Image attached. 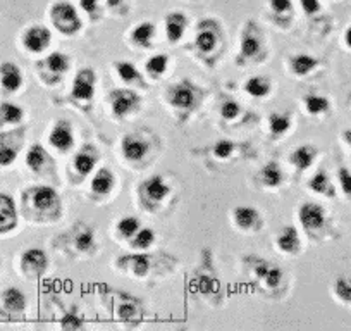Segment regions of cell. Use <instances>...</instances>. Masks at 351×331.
<instances>
[{
  "mask_svg": "<svg viewBox=\"0 0 351 331\" xmlns=\"http://www.w3.org/2000/svg\"><path fill=\"white\" fill-rule=\"evenodd\" d=\"M2 307H4L8 312L21 314L23 310L26 309L25 293H23L21 290L14 288V286L8 288L4 293H2Z\"/></svg>",
  "mask_w": 351,
  "mask_h": 331,
  "instance_id": "obj_10",
  "label": "cell"
},
{
  "mask_svg": "<svg viewBox=\"0 0 351 331\" xmlns=\"http://www.w3.org/2000/svg\"><path fill=\"white\" fill-rule=\"evenodd\" d=\"M21 269L28 278H40L47 269V255L40 249H29L21 258Z\"/></svg>",
  "mask_w": 351,
  "mask_h": 331,
  "instance_id": "obj_2",
  "label": "cell"
},
{
  "mask_svg": "<svg viewBox=\"0 0 351 331\" xmlns=\"http://www.w3.org/2000/svg\"><path fill=\"white\" fill-rule=\"evenodd\" d=\"M95 73L92 69H83L76 74L73 83V97L76 99L88 100L92 99L93 92H95Z\"/></svg>",
  "mask_w": 351,
  "mask_h": 331,
  "instance_id": "obj_5",
  "label": "cell"
},
{
  "mask_svg": "<svg viewBox=\"0 0 351 331\" xmlns=\"http://www.w3.org/2000/svg\"><path fill=\"white\" fill-rule=\"evenodd\" d=\"M344 42H346V45L351 49V26L346 30V33H344Z\"/></svg>",
  "mask_w": 351,
  "mask_h": 331,
  "instance_id": "obj_51",
  "label": "cell"
},
{
  "mask_svg": "<svg viewBox=\"0 0 351 331\" xmlns=\"http://www.w3.org/2000/svg\"><path fill=\"white\" fill-rule=\"evenodd\" d=\"M95 162H97L95 155L88 154V152H81V154H77L76 157H74V166H76L77 173L83 174V176L92 173Z\"/></svg>",
  "mask_w": 351,
  "mask_h": 331,
  "instance_id": "obj_27",
  "label": "cell"
},
{
  "mask_svg": "<svg viewBox=\"0 0 351 331\" xmlns=\"http://www.w3.org/2000/svg\"><path fill=\"white\" fill-rule=\"evenodd\" d=\"M133 261H134V273L140 276H143L145 273L148 271V266H150L148 264L147 255H134Z\"/></svg>",
  "mask_w": 351,
  "mask_h": 331,
  "instance_id": "obj_44",
  "label": "cell"
},
{
  "mask_svg": "<svg viewBox=\"0 0 351 331\" xmlns=\"http://www.w3.org/2000/svg\"><path fill=\"white\" fill-rule=\"evenodd\" d=\"M25 117V111L12 102L0 104V126L4 124H18Z\"/></svg>",
  "mask_w": 351,
  "mask_h": 331,
  "instance_id": "obj_14",
  "label": "cell"
},
{
  "mask_svg": "<svg viewBox=\"0 0 351 331\" xmlns=\"http://www.w3.org/2000/svg\"><path fill=\"white\" fill-rule=\"evenodd\" d=\"M343 140L346 141L348 147L351 148V130H346V131H344V133H343Z\"/></svg>",
  "mask_w": 351,
  "mask_h": 331,
  "instance_id": "obj_50",
  "label": "cell"
},
{
  "mask_svg": "<svg viewBox=\"0 0 351 331\" xmlns=\"http://www.w3.org/2000/svg\"><path fill=\"white\" fill-rule=\"evenodd\" d=\"M337 180H339L344 195L348 198H351V171L348 168H339V171H337Z\"/></svg>",
  "mask_w": 351,
  "mask_h": 331,
  "instance_id": "obj_39",
  "label": "cell"
},
{
  "mask_svg": "<svg viewBox=\"0 0 351 331\" xmlns=\"http://www.w3.org/2000/svg\"><path fill=\"white\" fill-rule=\"evenodd\" d=\"M50 144L56 148H59V150H69V148L73 147L74 138L69 123L60 121V123L56 124V128H53L52 133H50Z\"/></svg>",
  "mask_w": 351,
  "mask_h": 331,
  "instance_id": "obj_9",
  "label": "cell"
},
{
  "mask_svg": "<svg viewBox=\"0 0 351 331\" xmlns=\"http://www.w3.org/2000/svg\"><path fill=\"white\" fill-rule=\"evenodd\" d=\"M258 50H260L258 38H255V36H252V35H245V36H243V42H241L243 56L252 57V56H255V54L258 52Z\"/></svg>",
  "mask_w": 351,
  "mask_h": 331,
  "instance_id": "obj_34",
  "label": "cell"
},
{
  "mask_svg": "<svg viewBox=\"0 0 351 331\" xmlns=\"http://www.w3.org/2000/svg\"><path fill=\"white\" fill-rule=\"evenodd\" d=\"M147 152L148 145L143 140H138V138L131 137V135L124 137L123 154L128 161H140V159H143L147 155Z\"/></svg>",
  "mask_w": 351,
  "mask_h": 331,
  "instance_id": "obj_12",
  "label": "cell"
},
{
  "mask_svg": "<svg viewBox=\"0 0 351 331\" xmlns=\"http://www.w3.org/2000/svg\"><path fill=\"white\" fill-rule=\"evenodd\" d=\"M278 247L282 252H296L300 249V238L298 231L293 226H288L285 231L279 235L278 238Z\"/></svg>",
  "mask_w": 351,
  "mask_h": 331,
  "instance_id": "obj_17",
  "label": "cell"
},
{
  "mask_svg": "<svg viewBox=\"0 0 351 331\" xmlns=\"http://www.w3.org/2000/svg\"><path fill=\"white\" fill-rule=\"evenodd\" d=\"M317 155V148L310 147V145H303V147H298L291 155V162L300 168V170H306L312 166V162L315 161Z\"/></svg>",
  "mask_w": 351,
  "mask_h": 331,
  "instance_id": "obj_15",
  "label": "cell"
},
{
  "mask_svg": "<svg viewBox=\"0 0 351 331\" xmlns=\"http://www.w3.org/2000/svg\"><path fill=\"white\" fill-rule=\"evenodd\" d=\"M116 67L117 73L121 74V78H123L124 81L140 80V73H138V69L131 62H119Z\"/></svg>",
  "mask_w": 351,
  "mask_h": 331,
  "instance_id": "obj_35",
  "label": "cell"
},
{
  "mask_svg": "<svg viewBox=\"0 0 351 331\" xmlns=\"http://www.w3.org/2000/svg\"><path fill=\"white\" fill-rule=\"evenodd\" d=\"M300 221H302L303 228L305 229H319L326 225V211L322 205L319 204H303L300 209Z\"/></svg>",
  "mask_w": 351,
  "mask_h": 331,
  "instance_id": "obj_4",
  "label": "cell"
},
{
  "mask_svg": "<svg viewBox=\"0 0 351 331\" xmlns=\"http://www.w3.org/2000/svg\"><path fill=\"white\" fill-rule=\"evenodd\" d=\"M186 16L181 12H172L165 19V32H167L169 42H180L186 28Z\"/></svg>",
  "mask_w": 351,
  "mask_h": 331,
  "instance_id": "obj_11",
  "label": "cell"
},
{
  "mask_svg": "<svg viewBox=\"0 0 351 331\" xmlns=\"http://www.w3.org/2000/svg\"><path fill=\"white\" fill-rule=\"evenodd\" d=\"M305 106L310 114H324L330 109L329 100H327L326 97H319V95H306Z\"/></svg>",
  "mask_w": 351,
  "mask_h": 331,
  "instance_id": "obj_28",
  "label": "cell"
},
{
  "mask_svg": "<svg viewBox=\"0 0 351 331\" xmlns=\"http://www.w3.org/2000/svg\"><path fill=\"white\" fill-rule=\"evenodd\" d=\"M302 8L306 14H317L320 11V4L319 0H302Z\"/></svg>",
  "mask_w": 351,
  "mask_h": 331,
  "instance_id": "obj_45",
  "label": "cell"
},
{
  "mask_svg": "<svg viewBox=\"0 0 351 331\" xmlns=\"http://www.w3.org/2000/svg\"><path fill=\"white\" fill-rule=\"evenodd\" d=\"M50 32L45 26H32L26 30L25 36H23V43L26 49L33 54H40L50 45Z\"/></svg>",
  "mask_w": 351,
  "mask_h": 331,
  "instance_id": "obj_3",
  "label": "cell"
},
{
  "mask_svg": "<svg viewBox=\"0 0 351 331\" xmlns=\"http://www.w3.org/2000/svg\"><path fill=\"white\" fill-rule=\"evenodd\" d=\"M167 56H155L147 62V69L150 71L152 74H162L167 69Z\"/></svg>",
  "mask_w": 351,
  "mask_h": 331,
  "instance_id": "obj_36",
  "label": "cell"
},
{
  "mask_svg": "<svg viewBox=\"0 0 351 331\" xmlns=\"http://www.w3.org/2000/svg\"><path fill=\"white\" fill-rule=\"evenodd\" d=\"M47 66H49L50 71L53 73H64L69 67V59L67 56L60 52H52L49 57H47Z\"/></svg>",
  "mask_w": 351,
  "mask_h": 331,
  "instance_id": "obj_31",
  "label": "cell"
},
{
  "mask_svg": "<svg viewBox=\"0 0 351 331\" xmlns=\"http://www.w3.org/2000/svg\"><path fill=\"white\" fill-rule=\"evenodd\" d=\"M202 28V26H200ZM215 43H217V36H215V32H212V30H200V33H198L197 36V47L202 50V52H212L215 47Z\"/></svg>",
  "mask_w": 351,
  "mask_h": 331,
  "instance_id": "obj_29",
  "label": "cell"
},
{
  "mask_svg": "<svg viewBox=\"0 0 351 331\" xmlns=\"http://www.w3.org/2000/svg\"><path fill=\"white\" fill-rule=\"evenodd\" d=\"M234 221L239 228L246 229L256 225V221H260V216L253 207H238L234 211Z\"/></svg>",
  "mask_w": 351,
  "mask_h": 331,
  "instance_id": "obj_21",
  "label": "cell"
},
{
  "mask_svg": "<svg viewBox=\"0 0 351 331\" xmlns=\"http://www.w3.org/2000/svg\"><path fill=\"white\" fill-rule=\"evenodd\" d=\"M289 128V117L285 116V114H272L271 116V130L274 131L276 135L285 133Z\"/></svg>",
  "mask_w": 351,
  "mask_h": 331,
  "instance_id": "obj_37",
  "label": "cell"
},
{
  "mask_svg": "<svg viewBox=\"0 0 351 331\" xmlns=\"http://www.w3.org/2000/svg\"><path fill=\"white\" fill-rule=\"evenodd\" d=\"M145 188H147L148 197L154 198V201H162L165 195L169 194V187L164 183L160 176H154L145 183Z\"/></svg>",
  "mask_w": 351,
  "mask_h": 331,
  "instance_id": "obj_24",
  "label": "cell"
},
{
  "mask_svg": "<svg viewBox=\"0 0 351 331\" xmlns=\"http://www.w3.org/2000/svg\"><path fill=\"white\" fill-rule=\"evenodd\" d=\"M93 243H95V240H93V233L90 231V229H86L84 233L77 235L76 238V245L80 247L81 251H90L93 247Z\"/></svg>",
  "mask_w": 351,
  "mask_h": 331,
  "instance_id": "obj_40",
  "label": "cell"
},
{
  "mask_svg": "<svg viewBox=\"0 0 351 331\" xmlns=\"http://www.w3.org/2000/svg\"><path fill=\"white\" fill-rule=\"evenodd\" d=\"M47 161V152L45 148L42 147L40 144H35L29 147L28 154H26V164L32 171H38Z\"/></svg>",
  "mask_w": 351,
  "mask_h": 331,
  "instance_id": "obj_22",
  "label": "cell"
},
{
  "mask_svg": "<svg viewBox=\"0 0 351 331\" xmlns=\"http://www.w3.org/2000/svg\"><path fill=\"white\" fill-rule=\"evenodd\" d=\"M0 85L9 93H14L21 89L23 73L14 62L0 64Z\"/></svg>",
  "mask_w": 351,
  "mask_h": 331,
  "instance_id": "obj_6",
  "label": "cell"
},
{
  "mask_svg": "<svg viewBox=\"0 0 351 331\" xmlns=\"http://www.w3.org/2000/svg\"><path fill=\"white\" fill-rule=\"evenodd\" d=\"M246 92L253 97H265L269 92H271V85H269L267 80H263V78H250L246 81Z\"/></svg>",
  "mask_w": 351,
  "mask_h": 331,
  "instance_id": "obj_25",
  "label": "cell"
},
{
  "mask_svg": "<svg viewBox=\"0 0 351 331\" xmlns=\"http://www.w3.org/2000/svg\"><path fill=\"white\" fill-rule=\"evenodd\" d=\"M62 326L64 328H81L83 326V321H81L77 316H74V314H67V316L62 319Z\"/></svg>",
  "mask_w": 351,
  "mask_h": 331,
  "instance_id": "obj_47",
  "label": "cell"
},
{
  "mask_svg": "<svg viewBox=\"0 0 351 331\" xmlns=\"http://www.w3.org/2000/svg\"><path fill=\"white\" fill-rule=\"evenodd\" d=\"M33 202H35V205L38 209L47 211V209H50L57 202L56 190L50 187L35 188V190H33Z\"/></svg>",
  "mask_w": 351,
  "mask_h": 331,
  "instance_id": "obj_16",
  "label": "cell"
},
{
  "mask_svg": "<svg viewBox=\"0 0 351 331\" xmlns=\"http://www.w3.org/2000/svg\"><path fill=\"white\" fill-rule=\"evenodd\" d=\"M171 102L172 106L181 107V109H188V107L193 106L195 102V92L186 81L178 85L176 89H172L171 92Z\"/></svg>",
  "mask_w": 351,
  "mask_h": 331,
  "instance_id": "obj_13",
  "label": "cell"
},
{
  "mask_svg": "<svg viewBox=\"0 0 351 331\" xmlns=\"http://www.w3.org/2000/svg\"><path fill=\"white\" fill-rule=\"evenodd\" d=\"M154 240H155V235L152 229H148V228L138 229L136 238H134L133 245L140 247V249H147V247H150L152 243H154Z\"/></svg>",
  "mask_w": 351,
  "mask_h": 331,
  "instance_id": "obj_38",
  "label": "cell"
},
{
  "mask_svg": "<svg viewBox=\"0 0 351 331\" xmlns=\"http://www.w3.org/2000/svg\"><path fill=\"white\" fill-rule=\"evenodd\" d=\"M232 148H234V145H232L231 141L221 140V141H217V144H215L214 152H215V155H217V157L226 159V157H229V155H231Z\"/></svg>",
  "mask_w": 351,
  "mask_h": 331,
  "instance_id": "obj_42",
  "label": "cell"
},
{
  "mask_svg": "<svg viewBox=\"0 0 351 331\" xmlns=\"http://www.w3.org/2000/svg\"><path fill=\"white\" fill-rule=\"evenodd\" d=\"M110 102H112L114 113L117 116H124V114H128L131 109H134L138 106L140 99L131 90H114L110 93Z\"/></svg>",
  "mask_w": 351,
  "mask_h": 331,
  "instance_id": "obj_8",
  "label": "cell"
},
{
  "mask_svg": "<svg viewBox=\"0 0 351 331\" xmlns=\"http://www.w3.org/2000/svg\"><path fill=\"white\" fill-rule=\"evenodd\" d=\"M50 18H52L56 28L60 33H66V35H73L81 28V21L77 18L76 9L69 2H59V4L53 5L52 11H50Z\"/></svg>",
  "mask_w": 351,
  "mask_h": 331,
  "instance_id": "obj_1",
  "label": "cell"
},
{
  "mask_svg": "<svg viewBox=\"0 0 351 331\" xmlns=\"http://www.w3.org/2000/svg\"><path fill=\"white\" fill-rule=\"evenodd\" d=\"M123 0H107V4L110 5V8H116V5H119Z\"/></svg>",
  "mask_w": 351,
  "mask_h": 331,
  "instance_id": "obj_52",
  "label": "cell"
},
{
  "mask_svg": "<svg viewBox=\"0 0 351 331\" xmlns=\"http://www.w3.org/2000/svg\"><path fill=\"white\" fill-rule=\"evenodd\" d=\"M319 64V60L312 56H306V54H300V56L293 57L291 59V69L293 73L298 74V76H305L310 71H313Z\"/></svg>",
  "mask_w": 351,
  "mask_h": 331,
  "instance_id": "obj_19",
  "label": "cell"
},
{
  "mask_svg": "<svg viewBox=\"0 0 351 331\" xmlns=\"http://www.w3.org/2000/svg\"><path fill=\"white\" fill-rule=\"evenodd\" d=\"M281 279H282V271H281V269H279V268H269L267 275H265V282H267V285L271 286V288L278 286Z\"/></svg>",
  "mask_w": 351,
  "mask_h": 331,
  "instance_id": "obj_43",
  "label": "cell"
},
{
  "mask_svg": "<svg viewBox=\"0 0 351 331\" xmlns=\"http://www.w3.org/2000/svg\"><path fill=\"white\" fill-rule=\"evenodd\" d=\"M269 268H271V266H269L267 262H265V261H260L258 266H256L255 271H256V275L260 276V278H265V275H267Z\"/></svg>",
  "mask_w": 351,
  "mask_h": 331,
  "instance_id": "obj_49",
  "label": "cell"
},
{
  "mask_svg": "<svg viewBox=\"0 0 351 331\" xmlns=\"http://www.w3.org/2000/svg\"><path fill=\"white\" fill-rule=\"evenodd\" d=\"M308 187L312 188L313 192H317V194L327 195V197H334V195H336L334 194V187H332V183H330L329 176H327L326 173H322V171H320V173H317L315 176L310 180Z\"/></svg>",
  "mask_w": 351,
  "mask_h": 331,
  "instance_id": "obj_23",
  "label": "cell"
},
{
  "mask_svg": "<svg viewBox=\"0 0 351 331\" xmlns=\"http://www.w3.org/2000/svg\"><path fill=\"white\" fill-rule=\"evenodd\" d=\"M114 187V174L112 171L107 170V168H102L99 173L95 174L92 181V188L97 194H109Z\"/></svg>",
  "mask_w": 351,
  "mask_h": 331,
  "instance_id": "obj_18",
  "label": "cell"
},
{
  "mask_svg": "<svg viewBox=\"0 0 351 331\" xmlns=\"http://www.w3.org/2000/svg\"><path fill=\"white\" fill-rule=\"evenodd\" d=\"M97 5H99V0H81V8L88 14H93L97 11Z\"/></svg>",
  "mask_w": 351,
  "mask_h": 331,
  "instance_id": "obj_48",
  "label": "cell"
},
{
  "mask_svg": "<svg viewBox=\"0 0 351 331\" xmlns=\"http://www.w3.org/2000/svg\"><path fill=\"white\" fill-rule=\"evenodd\" d=\"M271 5L276 12H286L291 9V0H271Z\"/></svg>",
  "mask_w": 351,
  "mask_h": 331,
  "instance_id": "obj_46",
  "label": "cell"
},
{
  "mask_svg": "<svg viewBox=\"0 0 351 331\" xmlns=\"http://www.w3.org/2000/svg\"><path fill=\"white\" fill-rule=\"evenodd\" d=\"M334 295L341 304L351 307V276H339L334 282Z\"/></svg>",
  "mask_w": 351,
  "mask_h": 331,
  "instance_id": "obj_20",
  "label": "cell"
},
{
  "mask_svg": "<svg viewBox=\"0 0 351 331\" xmlns=\"http://www.w3.org/2000/svg\"><path fill=\"white\" fill-rule=\"evenodd\" d=\"M262 180L263 183L269 185V187H278L282 181V171L276 162H269L265 168L262 170Z\"/></svg>",
  "mask_w": 351,
  "mask_h": 331,
  "instance_id": "obj_26",
  "label": "cell"
},
{
  "mask_svg": "<svg viewBox=\"0 0 351 331\" xmlns=\"http://www.w3.org/2000/svg\"><path fill=\"white\" fill-rule=\"evenodd\" d=\"M154 33H155V28L152 23H141V25H138L136 28H134L133 40L136 43H140V45H148L152 36H154Z\"/></svg>",
  "mask_w": 351,
  "mask_h": 331,
  "instance_id": "obj_30",
  "label": "cell"
},
{
  "mask_svg": "<svg viewBox=\"0 0 351 331\" xmlns=\"http://www.w3.org/2000/svg\"><path fill=\"white\" fill-rule=\"evenodd\" d=\"M18 159V148L8 144H0V166H11Z\"/></svg>",
  "mask_w": 351,
  "mask_h": 331,
  "instance_id": "obj_33",
  "label": "cell"
},
{
  "mask_svg": "<svg viewBox=\"0 0 351 331\" xmlns=\"http://www.w3.org/2000/svg\"><path fill=\"white\" fill-rule=\"evenodd\" d=\"M221 114L224 119H234L239 114V106L234 102V100H228V102L222 104Z\"/></svg>",
  "mask_w": 351,
  "mask_h": 331,
  "instance_id": "obj_41",
  "label": "cell"
},
{
  "mask_svg": "<svg viewBox=\"0 0 351 331\" xmlns=\"http://www.w3.org/2000/svg\"><path fill=\"white\" fill-rule=\"evenodd\" d=\"M18 225V212L12 197L5 194H0V235L9 233Z\"/></svg>",
  "mask_w": 351,
  "mask_h": 331,
  "instance_id": "obj_7",
  "label": "cell"
},
{
  "mask_svg": "<svg viewBox=\"0 0 351 331\" xmlns=\"http://www.w3.org/2000/svg\"><path fill=\"white\" fill-rule=\"evenodd\" d=\"M117 229L123 233V236L130 238V236L136 235V231L140 229V222H138L136 218H124L121 219V222L117 225Z\"/></svg>",
  "mask_w": 351,
  "mask_h": 331,
  "instance_id": "obj_32",
  "label": "cell"
}]
</instances>
